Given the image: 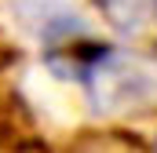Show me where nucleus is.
Masks as SVG:
<instances>
[{"instance_id":"nucleus-1","label":"nucleus","mask_w":157,"mask_h":153,"mask_svg":"<svg viewBox=\"0 0 157 153\" xmlns=\"http://www.w3.org/2000/svg\"><path fill=\"white\" fill-rule=\"evenodd\" d=\"M77 80H84L95 110L102 113L146 110L157 99V62L110 47H95L91 58L80 66Z\"/></svg>"},{"instance_id":"nucleus-2","label":"nucleus","mask_w":157,"mask_h":153,"mask_svg":"<svg viewBox=\"0 0 157 153\" xmlns=\"http://www.w3.org/2000/svg\"><path fill=\"white\" fill-rule=\"evenodd\" d=\"M102 11H106V18H110L117 29L135 33V29H143V26L154 18L157 0H102Z\"/></svg>"}]
</instances>
